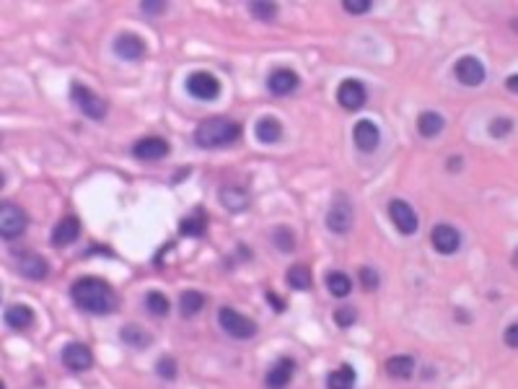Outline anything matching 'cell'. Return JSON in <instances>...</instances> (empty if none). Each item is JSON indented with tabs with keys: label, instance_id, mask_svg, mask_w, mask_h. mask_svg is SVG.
I'll use <instances>...</instances> for the list:
<instances>
[{
	"label": "cell",
	"instance_id": "obj_1",
	"mask_svg": "<svg viewBox=\"0 0 518 389\" xmlns=\"http://www.w3.org/2000/svg\"><path fill=\"white\" fill-rule=\"evenodd\" d=\"M70 296L76 306H81L83 312L88 314H112L117 309V293L112 291V286L101 278H94V275H86V278H78L70 288Z\"/></svg>",
	"mask_w": 518,
	"mask_h": 389
},
{
	"label": "cell",
	"instance_id": "obj_2",
	"mask_svg": "<svg viewBox=\"0 0 518 389\" xmlns=\"http://www.w3.org/2000/svg\"><path fill=\"white\" fill-rule=\"evenodd\" d=\"M238 135H241V125L228 117H210L194 130V141L200 148H223L238 141Z\"/></svg>",
	"mask_w": 518,
	"mask_h": 389
},
{
	"label": "cell",
	"instance_id": "obj_3",
	"mask_svg": "<svg viewBox=\"0 0 518 389\" xmlns=\"http://www.w3.org/2000/svg\"><path fill=\"white\" fill-rule=\"evenodd\" d=\"M218 322H220V327L226 330L228 335L236 337V340H249V337L257 335V324L251 322L249 317H244V314H238L236 309H231V306H223L218 312Z\"/></svg>",
	"mask_w": 518,
	"mask_h": 389
},
{
	"label": "cell",
	"instance_id": "obj_4",
	"mask_svg": "<svg viewBox=\"0 0 518 389\" xmlns=\"http://www.w3.org/2000/svg\"><path fill=\"white\" fill-rule=\"evenodd\" d=\"M353 221H355V213H353L350 200H347L342 192L335 194L332 206L327 210V228H329L332 234H347V231L353 228Z\"/></svg>",
	"mask_w": 518,
	"mask_h": 389
},
{
	"label": "cell",
	"instance_id": "obj_5",
	"mask_svg": "<svg viewBox=\"0 0 518 389\" xmlns=\"http://www.w3.org/2000/svg\"><path fill=\"white\" fill-rule=\"evenodd\" d=\"M70 97H73L76 107L81 109L86 117H91V119H104V117H107V101L99 97L96 91H91L88 86H83V83H73V88H70Z\"/></svg>",
	"mask_w": 518,
	"mask_h": 389
},
{
	"label": "cell",
	"instance_id": "obj_6",
	"mask_svg": "<svg viewBox=\"0 0 518 389\" xmlns=\"http://www.w3.org/2000/svg\"><path fill=\"white\" fill-rule=\"evenodd\" d=\"M26 223H29V218L19 206H13V203L0 206V234H3V239H19L26 231Z\"/></svg>",
	"mask_w": 518,
	"mask_h": 389
},
{
	"label": "cell",
	"instance_id": "obj_7",
	"mask_svg": "<svg viewBox=\"0 0 518 389\" xmlns=\"http://www.w3.org/2000/svg\"><path fill=\"white\" fill-rule=\"evenodd\" d=\"M388 218H391V223L397 226V231L404 234V237H412V234L420 228L417 213L412 210V206L407 200H391V203H388Z\"/></svg>",
	"mask_w": 518,
	"mask_h": 389
},
{
	"label": "cell",
	"instance_id": "obj_8",
	"mask_svg": "<svg viewBox=\"0 0 518 389\" xmlns=\"http://www.w3.org/2000/svg\"><path fill=\"white\" fill-rule=\"evenodd\" d=\"M187 91H189V97L200 99V101H213L220 94V83H218V78L213 73L197 70V73L187 78Z\"/></svg>",
	"mask_w": 518,
	"mask_h": 389
},
{
	"label": "cell",
	"instance_id": "obj_9",
	"mask_svg": "<svg viewBox=\"0 0 518 389\" xmlns=\"http://www.w3.org/2000/svg\"><path fill=\"white\" fill-rule=\"evenodd\" d=\"M431 244L438 255H456L459 247H462V234L451 226V223H438V226L431 231Z\"/></svg>",
	"mask_w": 518,
	"mask_h": 389
},
{
	"label": "cell",
	"instance_id": "obj_10",
	"mask_svg": "<svg viewBox=\"0 0 518 389\" xmlns=\"http://www.w3.org/2000/svg\"><path fill=\"white\" fill-rule=\"evenodd\" d=\"M453 76H456V81H459L462 86H479V83L485 81L487 70L477 57L466 54V57H462L459 63L453 65Z\"/></svg>",
	"mask_w": 518,
	"mask_h": 389
},
{
	"label": "cell",
	"instance_id": "obj_11",
	"mask_svg": "<svg viewBox=\"0 0 518 389\" xmlns=\"http://www.w3.org/2000/svg\"><path fill=\"white\" fill-rule=\"evenodd\" d=\"M366 99H368L366 86H363L360 81H355V78H347V81H342L340 88H337V101H340V107L347 109V112L360 109L366 104Z\"/></svg>",
	"mask_w": 518,
	"mask_h": 389
},
{
	"label": "cell",
	"instance_id": "obj_12",
	"mask_svg": "<svg viewBox=\"0 0 518 389\" xmlns=\"http://www.w3.org/2000/svg\"><path fill=\"white\" fill-rule=\"evenodd\" d=\"M169 151H172V146L163 141V138H156V135L141 138V141L132 146L135 159H141V161H158L163 156H169Z\"/></svg>",
	"mask_w": 518,
	"mask_h": 389
},
{
	"label": "cell",
	"instance_id": "obj_13",
	"mask_svg": "<svg viewBox=\"0 0 518 389\" xmlns=\"http://www.w3.org/2000/svg\"><path fill=\"white\" fill-rule=\"evenodd\" d=\"M63 363L70 371H88L94 366V356L86 343H68L63 348Z\"/></svg>",
	"mask_w": 518,
	"mask_h": 389
},
{
	"label": "cell",
	"instance_id": "obj_14",
	"mask_svg": "<svg viewBox=\"0 0 518 389\" xmlns=\"http://www.w3.org/2000/svg\"><path fill=\"white\" fill-rule=\"evenodd\" d=\"M114 54L122 57V60L135 63V60H141L143 54H145V44H143V39L138 37V34L125 32L114 39Z\"/></svg>",
	"mask_w": 518,
	"mask_h": 389
},
{
	"label": "cell",
	"instance_id": "obj_15",
	"mask_svg": "<svg viewBox=\"0 0 518 389\" xmlns=\"http://www.w3.org/2000/svg\"><path fill=\"white\" fill-rule=\"evenodd\" d=\"M293 374H296V361H293V358H280V361L267 371L265 384H267V389H285L291 384Z\"/></svg>",
	"mask_w": 518,
	"mask_h": 389
},
{
	"label": "cell",
	"instance_id": "obj_16",
	"mask_svg": "<svg viewBox=\"0 0 518 389\" xmlns=\"http://www.w3.org/2000/svg\"><path fill=\"white\" fill-rule=\"evenodd\" d=\"M353 138H355V146L360 148V151L371 153L378 148L381 132H378V128L371 122V119H360V122L355 125V130H353Z\"/></svg>",
	"mask_w": 518,
	"mask_h": 389
},
{
	"label": "cell",
	"instance_id": "obj_17",
	"mask_svg": "<svg viewBox=\"0 0 518 389\" xmlns=\"http://www.w3.org/2000/svg\"><path fill=\"white\" fill-rule=\"evenodd\" d=\"M267 88L275 97H288V94H293L298 88V76L293 70H288V68H278L267 78Z\"/></svg>",
	"mask_w": 518,
	"mask_h": 389
},
{
	"label": "cell",
	"instance_id": "obj_18",
	"mask_svg": "<svg viewBox=\"0 0 518 389\" xmlns=\"http://www.w3.org/2000/svg\"><path fill=\"white\" fill-rule=\"evenodd\" d=\"M81 237V221L76 216H65L57 226L52 228V244L54 247H68Z\"/></svg>",
	"mask_w": 518,
	"mask_h": 389
},
{
	"label": "cell",
	"instance_id": "obj_19",
	"mask_svg": "<svg viewBox=\"0 0 518 389\" xmlns=\"http://www.w3.org/2000/svg\"><path fill=\"white\" fill-rule=\"evenodd\" d=\"M19 272H21L23 278H29V281H42V278H47V272H50V265L39 255H23L19 259Z\"/></svg>",
	"mask_w": 518,
	"mask_h": 389
},
{
	"label": "cell",
	"instance_id": "obj_20",
	"mask_svg": "<svg viewBox=\"0 0 518 389\" xmlns=\"http://www.w3.org/2000/svg\"><path fill=\"white\" fill-rule=\"evenodd\" d=\"M3 319H6V324L13 327V330H26V327H32V322H34V312L26 303H13V306L6 309Z\"/></svg>",
	"mask_w": 518,
	"mask_h": 389
},
{
	"label": "cell",
	"instance_id": "obj_21",
	"mask_svg": "<svg viewBox=\"0 0 518 389\" xmlns=\"http://www.w3.org/2000/svg\"><path fill=\"white\" fill-rule=\"evenodd\" d=\"M119 337H122V343H125V346L135 348V350L148 348L153 343L151 332H145V330H143V327H138V324H125V327H122V332H119Z\"/></svg>",
	"mask_w": 518,
	"mask_h": 389
},
{
	"label": "cell",
	"instance_id": "obj_22",
	"mask_svg": "<svg viewBox=\"0 0 518 389\" xmlns=\"http://www.w3.org/2000/svg\"><path fill=\"white\" fill-rule=\"evenodd\" d=\"M254 135H257L259 143H278L282 135V125L278 117H262L254 128Z\"/></svg>",
	"mask_w": 518,
	"mask_h": 389
},
{
	"label": "cell",
	"instance_id": "obj_23",
	"mask_svg": "<svg viewBox=\"0 0 518 389\" xmlns=\"http://www.w3.org/2000/svg\"><path fill=\"white\" fill-rule=\"evenodd\" d=\"M327 389H355V368L342 363L327 377Z\"/></svg>",
	"mask_w": 518,
	"mask_h": 389
},
{
	"label": "cell",
	"instance_id": "obj_24",
	"mask_svg": "<svg viewBox=\"0 0 518 389\" xmlns=\"http://www.w3.org/2000/svg\"><path fill=\"white\" fill-rule=\"evenodd\" d=\"M386 374L391 379H410L415 374V358L412 356H394L386 361Z\"/></svg>",
	"mask_w": 518,
	"mask_h": 389
},
{
	"label": "cell",
	"instance_id": "obj_25",
	"mask_svg": "<svg viewBox=\"0 0 518 389\" xmlns=\"http://www.w3.org/2000/svg\"><path fill=\"white\" fill-rule=\"evenodd\" d=\"M220 203H223L228 210L238 213V210H244V208L249 206V194L244 192L241 187H223V190H220Z\"/></svg>",
	"mask_w": 518,
	"mask_h": 389
},
{
	"label": "cell",
	"instance_id": "obj_26",
	"mask_svg": "<svg viewBox=\"0 0 518 389\" xmlns=\"http://www.w3.org/2000/svg\"><path fill=\"white\" fill-rule=\"evenodd\" d=\"M417 130H420L422 138H435L443 130V117L438 112H422L417 117Z\"/></svg>",
	"mask_w": 518,
	"mask_h": 389
},
{
	"label": "cell",
	"instance_id": "obj_27",
	"mask_svg": "<svg viewBox=\"0 0 518 389\" xmlns=\"http://www.w3.org/2000/svg\"><path fill=\"white\" fill-rule=\"evenodd\" d=\"M285 281H288V286L291 288H296V291H306V288H311V270L306 268V265H293L291 270L285 272Z\"/></svg>",
	"mask_w": 518,
	"mask_h": 389
},
{
	"label": "cell",
	"instance_id": "obj_28",
	"mask_svg": "<svg viewBox=\"0 0 518 389\" xmlns=\"http://www.w3.org/2000/svg\"><path fill=\"white\" fill-rule=\"evenodd\" d=\"M203 306H205V296L200 291H184L182 299H179V312H182V317H194V314L203 312Z\"/></svg>",
	"mask_w": 518,
	"mask_h": 389
},
{
	"label": "cell",
	"instance_id": "obj_29",
	"mask_svg": "<svg viewBox=\"0 0 518 389\" xmlns=\"http://www.w3.org/2000/svg\"><path fill=\"white\" fill-rule=\"evenodd\" d=\"M327 288H329V293L337 296V299H345V296H350V291H353V281L347 278L345 272L335 270L327 275Z\"/></svg>",
	"mask_w": 518,
	"mask_h": 389
},
{
	"label": "cell",
	"instance_id": "obj_30",
	"mask_svg": "<svg viewBox=\"0 0 518 389\" xmlns=\"http://www.w3.org/2000/svg\"><path fill=\"white\" fill-rule=\"evenodd\" d=\"M205 216L203 213H194V216H187L182 218V226H179V231H182L184 237H203V231H205Z\"/></svg>",
	"mask_w": 518,
	"mask_h": 389
},
{
	"label": "cell",
	"instance_id": "obj_31",
	"mask_svg": "<svg viewBox=\"0 0 518 389\" xmlns=\"http://www.w3.org/2000/svg\"><path fill=\"white\" fill-rule=\"evenodd\" d=\"M145 306H148V312H151L153 317H166L169 309H172V306H169V299L158 291H151L145 296Z\"/></svg>",
	"mask_w": 518,
	"mask_h": 389
},
{
	"label": "cell",
	"instance_id": "obj_32",
	"mask_svg": "<svg viewBox=\"0 0 518 389\" xmlns=\"http://www.w3.org/2000/svg\"><path fill=\"white\" fill-rule=\"evenodd\" d=\"M487 132H490L495 141H503V138H508V135L513 132V119H510V117H495L493 122H490Z\"/></svg>",
	"mask_w": 518,
	"mask_h": 389
},
{
	"label": "cell",
	"instance_id": "obj_33",
	"mask_svg": "<svg viewBox=\"0 0 518 389\" xmlns=\"http://www.w3.org/2000/svg\"><path fill=\"white\" fill-rule=\"evenodd\" d=\"M249 13L257 16L259 21H272L278 16V6L275 3H249Z\"/></svg>",
	"mask_w": 518,
	"mask_h": 389
},
{
	"label": "cell",
	"instance_id": "obj_34",
	"mask_svg": "<svg viewBox=\"0 0 518 389\" xmlns=\"http://www.w3.org/2000/svg\"><path fill=\"white\" fill-rule=\"evenodd\" d=\"M272 241L278 244V249H280V252H293V249H296V239H293V234L288 231V228H282V226L272 231Z\"/></svg>",
	"mask_w": 518,
	"mask_h": 389
},
{
	"label": "cell",
	"instance_id": "obj_35",
	"mask_svg": "<svg viewBox=\"0 0 518 389\" xmlns=\"http://www.w3.org/2000/svg\"><path fill=\"white\" fill-rule=\"evenodd\" d=\"M355 319H358V312L353 309V306H340V309L335 312V322H337V327H342V330L353 327Z\"/></svg>",
	"mask_w": 518,
	"mask_h": 389
},
{
	"label": "cell",
	"instance_id": "obj_36",
	"mask_svg": "<svg viewBox=\"0 0 518 389\" xmlns=\"http://www.w3.org/2000/svg\"><path fill=\"white\" fill-rule=\"evenodd\" d=\"M156 371H158V377L161 379H176V361H174L172 356H163L158 358V363H156Z\"/></svg>",
	"mask_w": 518,
	"mask_h": 389
},
{
	"label": "cell",
	"instance_id": "obj_37",
	"mask_svg": "<svg viewBox=\"0 0 518 389\" xmlns=\"http://www.w3.org/2000/svg\"><path fill=\"white\" fill-rule=\"evenodd\" d=\"M342 8L347 13H353V16H363V13L371 11V0H345Z\"/></svg>",
	"mask_w": 518,
	"mask_h": 389
},
{
	"label": "cell",
	"instance_id": "obj_38",
	"mask_svg": "<svg viewBox=\"0 0 518 389\" xmlns=\"http://www.w3.org/2000/svg\"><path fill=\"white\" fill-rule=\"evenodd\" d=\"M360 283L366 291H376L378 288V272L371 270V268H360Z\"/></svg>",
	"mask_w": 518,
	"mask_h": 389
},
{
	"label": "cell",
	"instance_id": "obj_39",
	"mask_svg": "<svg viewBox=\"0 0 518 389\" xmlns=\"http://www.w3.org/2000/svg\"><path fill=\"white\" fill-rule=\"evenodd\" d=\"M503 340H506L508 348H516L518 350V322L508 324L506 327V335H503Z\"/></svg>",
	"mask_w": 518,
	"mask_h": 389
},
{
	"label": "cell",
	"instance_id": "obj_40",
	"mask_svg": "<svg viewBox=\"0 0 518 389\" xmlns=\"http://www.w3.org/2000/svg\"><path fill=\"white\" fill-rule=\"evenodd\" d=\"M166 8H169L166 3H141V11L148 13V16H161Z\"/></svg>",
	"mask_w": 518,
	"mask_h": 389
},
{
	"label": "cell",
	"instance_id": "obj_41",
	"mask_svg": "<svg viewBox=\"0 0 518 389\" xmlns=\"http://www.w3.org/2000/svg\"><path fill=\"white\" fill-rule=\"evenodd\" d=\"M506 88L510 91V94H518V73H513V76L506 78Z\"/></svg>",
	"mask_w": 518,
	"mask_h": 389
},
{
	"label": "cell",
	"instance_id": "obj_42",
	"mask_svg": "<svg viewBox=\"0 0 518 389\" xmlns=\"http://www.w3.org/2000/svg\"><path fill=\"white\" fill-rule=\"evenodd\" d=\"M267 301L275 303V312H282V309H285V303H282V299H280V296H275L272 291H267Z\"/></svg>",
	"mask_w": 518,
	"mask_h": 389
},
{
	"label": "cell",
	"instance_id": "obj_43",
	"mask_svg": "<svg viewBox=\"0 0 518 389\" xmlns=\"http://www.w3.org/2000/svg\"><path fill=\"white\" fill-rule=\"evenodd\" d=\"M448 161H451V163H448V169H451V172H453V169H456V172L462 169V159H459V156H451Z\"/></svg>",
	"mask_w": 518,
	"mask_h": 389
},
{
	"label": "cell",
	"instance_id": "obj_44",
	"mask_svg": "<svg viewBox=\"0 0 518 389\" xmlns=\"http://www.w3.org/2000/svg\"><path fill=\"white\" fill-rule=\"evenodd\" d=\"M513 268H518V247H516V252H513Z\"/></svg>",
	"mask_w": 518,
	"mask_h": 389
},
{
	"label": "cell",
	"instance_id": "obj_45",
	"mask_svg": "<svg viewBox=\"0 0 518 389\" xmlns=\"http://www.w3.org/2000/svg\"><path fill=\"white\" fill-rule=\"evenodd\" d=\"M510 26H513V29H516V32H518V19H516V21H513V23H510Z\"/></svg>",
	"mask_w": 518,
	"mask_h": 389
}]
</instances>
